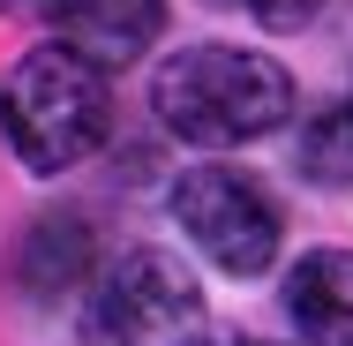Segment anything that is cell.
<instances>
[{"mask_svg":"<svg viewBox=\"0 0 353 346\" xmlns=\"http://www.w3.org/2000/svg\"><path fill=\"white\" fill-rule=\"evenodd\" d=\"M285 324L308 346H353V249H308L285 271Z\"/></svg>","mask_w":353,"mask_h":346,"instance_id":"6","label":"cell"},{"mask_svg":"<svg viewBox=\"0 0 353 346\" xmlns=\"http://www.w3.org/2000/svg\"><path fill=\"white\" fill-rule=\"evenodd\" d=\"M150 106L181 143L233 151L293 121V75L256 46H181L150 75Z\"/></svg>","mask_w":353,"mask_h":346,"instance_id":"1","label":"cell"},{"mask_svg":"<svg viewBox=\"0 0 353 346\" xmlns=\"http://www.w3.org/2000/svg\"><path fill=\"white\" fill-rule=\"evenodd\" d=\"M218 8H241V15L263 23V30H301V23L323 15V0H218Z\"/></svg>","mask_w":353,"mask_h":346,"instance_id":"8","label":"cell"},{"mask_svg":"<svg viewBox=\"0 0 353 346\" xmlns=\"http://www.w3.org/2000/svg\"><path fill=\"white\" fill-rule=\"evenodd\" d=\"M196 346H271V339H248V331H211V339H196Z\"/></svg>","mask_w":353,"mask_h":346,"instance_id":"9","label":"cell"},{"mask_svg":"<svg viewBox=\"0 0 353 346\" xmlns=\"http://www.w3.org/2000/svg\"><path fill=\"white\" fill-rule=\"evenodd\" d=\"M173 218H181V233H188L225 278L271 271V256H279V241H285L279 196H271L256 173H241V166H188V173L173 181Z\"/></svg>","mask_w":353,"mask_h":346,"instance_id":"4","label":"cell"},{"mask_svg":"<svg viewBox=\"0 0 353 346\" xmlns=\"http://www.w3.org/2000/svg\"><path fill=\"white\" fill-rule=\"evenodd\" d=\"M0 136L30 173H68L113 136V83L75 46H30L0 83Z\"/></svg>","mask_w":353,"mask_h":346,"instance_id":"2","label":"cell"},{"mask_svg":"<svg viewBox=\"0 0 353 346\" xmlns=\"http://www.w3.org/2000/svg\"><path fill=\"white\" fill-rule=\"evenodd\" d=\"M23 8L53 30V46H75L98 68L150 53L165 30V0H23Z\"/></svg>","mask_w":353,"mask_h":346,"instance_id":"5","label":"cell"},{"mask_svg":"<svg viewBox=\"0 0 353 346\" xmlns=\"http://www.w3.org/2000/svg\"><path fill=\"white\" fill-rule=\"evenodd\" d=\"M293 166L316 189H353V98H331L308 113V128L293 136Z\"/></svg>","mask_w":353,"mask_h":346,"instance_id":"7","label":"cell"},{"mask_svg":"<svg viewBox=\"0 0 353 346\" xmlns=\"http://www.w3.org/2000/svg\"><path fill=\"white\" fill-rule=\"evenodd\" d=\"M203 286L173 249H121L83 278L75 346H196Z\"/></svg>","mask_w":353,"mask_h":346,"instance_id":"3","label":"cell"}]
</instances>
